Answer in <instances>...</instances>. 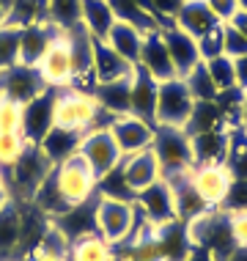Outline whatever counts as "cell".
I'll use <instances>...</instances> for the list:
<instances>
[{
  "mask_svg": "<svg viewBox=\"0 0 247 261\" xmlns=\"http://www.w3.org/2000/svg\"><path fill=\"white\" fill-rule=\"evenodd\" d=\"M184 231H187L189 248L206 250L217 261H225L236 250V239H234V231H231V215L220 206H209L198 217L187 220Z\"/></svg>",
  "mask_w": 247,
  "mask_h": 261,
  "instance_id": "1",
  "label": "cell"
},
{
  "mask_svg": "<svg viewBox=\"0 0 247 261\" xmlns=\"http://www.w3.org/2000/svg\"><path fill=\"white\" fill-rule=\"evenodd\" d=\"M104 116V110H99L96 99L91 94H80L72 88H61L55 91V126L72 132H91L99 129V118Z\"/></svg>",
  "mask_w": 247,
  "mask_h": 261,
  "instance_id": "2",
  "label": "cell"
},
{
  "mask_svg": "<svg viewBox=\"0 0 247 261\" xmlns=\"http://www.w3.org/2000/svg\"><path fill=\"white\" fill-rule=\"evenodd\" d=\"M151 149L162 165V176L193 171V143L189 132L181 126H154Z\"/></svg>",
  "mask_w": 247,
  "mask_h": 261,
  "instance_id": "3",
  "label": "cell"
},
{
  "mask_svg": "<svg viewBox=\"0 0 247 261\" xmlns=\"http://www.w3.org/2000/svg\"><path fill=\"white\" fill-rule=\"evenodd\" d=\"M193 110H195V96L189 94L184 77H171V80L159 83L157 113H154L157 126H181L184 129L189 124Z\"/></svg>",
  "mask_w": 247,
  "mask_h": 261,
  "instance_id": "4",
  "label": "cell"
},
{
  "mask_svg": "<svg viewBox=\"0 0 247 261\" xmlns=\"http://www.w3.org/2000/svg\"><path fill=\"white\" fill-rule=\"evenodd\" d=\"M96 231L104 237V242L118 245L132 234L138 225V206L135 201H121V198H104L96 195Z\"/></svg>",
  "mask_w": 247,
  "mask_h": 261,
  "instance_id": "5",
  "label": "cell"
},
{
  "mask_svg": "<svg viewBox=\"0 0 247 261\" xmlns=\"http://www.w3.org/2000/svg\"><path fill=\"white\" fill-rule=\"evenodd\" d=\"M55 179H58V187L63 198L69 201V206H80V203H86L96 195L99 176L94 173V168L88 165L80 151L74 157H69L66 162L55 165Z\"/></svg>",
  "mask_w": 247,
  "mask_h": 261,
  "instance_id": "6",
  "label": "cell"
},
{
  "mask_svg": "<svg viewBox=\"0 0 247 261\" xmlns=\"http://www.w3.org/2000/svg\"><path fill=\"white\" fill-rule=\"evenodd\" d=\"M80 154L86 157L88 165L94 168L96 176L110 173L113 168H118L124 160V154L118 149L110 126H99V129L86 132V135H83V143H80Z\"/></svg>",
  "mask_w": 247,
  "mask_h": 261,
  "instance_id": "7",
  "label": "cell"
},
{
  "mask_svg": "<svg viewBox=\"0 0 247 261\" xmlns=\"http://www.w3.org/2000/svg\"><path fill=\"white\" fill-rule=\"evenodd\" d=\"M49 86L41 80L36 66H25V63H14L11 69L0 72V99H11L17 105H28L44 94Z\"/></svg>",
  "mask_w": 247,
  "mask_h": 261,
  "instance_id": "8",
  "label": "cell"
},
{
  "mask_svg": "<svg viewBox=\"0 0 247 261\" xmlns=\"http://www.w3.org/2000/svg\"><path fill=\"white\" fill-rule=\"evenodd\" d=\"M55 91L58 88H47L36 99L22 105V132L19 135L25 143L39 146L47 132L55 126Z\"/></svg>",
  "mask_w": 247,
  "mask_h": 261,
  "instance_id": "9",
  "label": "cell"
},
{
  "mask_svg": "<svg viewBox=\"0 0 247 261\" xmlns=\"http://www.w3.org/2000/svg\"><path fill=\"white\" fill-rule=\"evenodd\" d=\"M39 74L49 88H69L74 77V58H72V44H69L66 33H61L58 39L49 44L44 58L39 61Z\"/></svg>",
  "mask_w": 247,
  "mask_h": 261,
  "instance_id": "10",
  "label": "cell"
},
{
  "mask_svg": "<svg viewBox=\"0 0 247 261\" xmlns=\"http://www.w3.org/2000/svg\"><path fill=\"white\" fill-rule=\"evenodd\" d=\"M52 168H55V165L47 160V154L41 151V146L25 143V149H22V154H19V160L14 162L9 171H11L14 185L22 190L25 198L31 201L33 193H36V187L41 185V181H44V176L52 171Z\"/></svg>",
  "mask_w": 247,
  "mask_h": 261,
  "instance_id": "11",
  "label": "cell"
},
{
  "mask_svg": "<svg viewBox=\"0 0 247 261\" xmlns=\"http://www.w3.org/2000/svg\"><path fill=\"white\" fill-rule=\"evenodd\" d=\"M135 206L140 212V217L148 220L151 225H165L179 220L176 217V206H173V190L165 179L148 185L146 190H140L135 195Z\"/></svg>",
  "mask_w": 247,
  "mask_h": 261,
  "instance_id": "12",
  "label": "cell"
},
{
  "mask_svg": "<svg viewBox=\"0 0 247 261\" xmlns=\"http://www.w3.org/2000/svg\"><path fill=\"white\" fill-rule=\"evenodd\" d=\"M154 126H157V124H151V121H146V118H140V116L126 113V116H116V118H113V121H110V132H113V138H116L121 154H124V157H129V154L151 149Z\"/></svg>",
  "mask_w": 247,
  "mask_h": 261,
  "instance_id": "13",
  "label": "cell"
},
{
  "mask_svg": "<svg viewBox=\"0 0 247 261\" xmlns=\"http://www.w3.org/2000/svg\"><path fill=\"white\" fill-rule=\"evenodd\" d=\"M162 41L168 47V55L173 61V69H176V77H187L193 69L201 63V53H198V41L184 33L181 28L171 25H162Z\"/></svg>",
  "mask_w": 247,
  "mask_h": 261,
  "instance_id": "14",
  "label": "cell"
},
{
  "mask_svg": "<svg viewBox=\"0 0 247 261\" xmlns=\"http://www.w3.org/2000/svg\"><path fill=\"white\" fill-rule=\"evenodd\" d=\"M189 181L198 190V195L206 201V206H223L234 179L225 165H195L189 171Z\"/></svg>",
  "mask_w": 247,
  "mask_h": 261,
  "instance_id": "15",
  "label": "cell"
},
{
  "mask_svg": "<svg viewBox=\"0 0 247 261\" xmlns=\"http://www.w3.org/2000/svg\"><path fill=\"white\" fill-rule=\"evenodd\" d=\"M193 143V168L195 165H225L231 146V129L228 126H217L209 132H195L189 135Z\"/></svg>",
  "mask_w": 247,
  "mask_h": 261,
  "instance_id": "16",
  "label": "cell"
},
{
  "mask_svg": "<svg viewBox=\"0 0 247 261\" xmlns=\"http://www.w3.org/2000/svg\"><path fill=\"white\" fill-rule=\"evenodd\" d=\"M121 173H124L126 185L132 187V193L138 195L140 190H146L148 185L162 179V165H159L154 149H143V151L129 154V157L121 160Z\"/></svg>",
  "mask_w": 247,
  "mask_h": 261,
  "instance_id": "17",
  "label": "cell"
},
{
  "mask_svg": "<svg viewBox=\"0 0 247 261\" xmlns=\"http://www.w3.org/2000/svg\"><path fill=\"white\" fill-rule=\"evenodd\" d=\"M58 36H61V31L52 22H39V25L22 28V31H19V63H25V66H39V61L44 58L49 44Z\"/></svg>",
  "mask_w": 247,
  "mask_h": 261,
  "instance_id": "18",
  "label": "cell"
},
{
  "mask_svg": "<svg viewBox=\"0 0 247 261\" xmlns=\"http://www.w3.org/2000/svg\"><path fill=\"white\" fill-rule=\"evenodd\" d=\"M159 31H151L143 36V50H140L138 66H143L157 83H165V80H171V77H176V69H173V61H171V55H168V47H165V41H162Z\"/></svg>",
  "mask_w": 247,
  "mask_h": 261,
  "instance_id": "19",
  "label": "cell"
},
{
  "mask_svg": "<svg viewBox=\"0 0 247 261\" xmlns=\"http://www.w3.org/2000/svg\"><path fill=\"white\" fill-rule=\"evenodd\" d=\"M162 179L171 185L173 190V206H176V217H179L181 223L193 220L198 217L201 212H206V201L198 195V190L193 187V181H189V171L187 173H173V176H162Z\"/></svg>",
  "mask_w": 247,
  "mask_h": 261,
  "instance_id": "20",
  "label": "cell"
},
{
  "mask_svg": "<svg viewBox=\"0 0 247 261\" xmlns=\"http://www.w3.org/2000/svg\"><path fill=\"white\" fill-rule=\"evenodd\" d=\"M135 66H138V63H135ZM135 66H132L129 61H124L121 55L107 44V41L94 39V74H96L99 86H102V83L126 80V77H132Z\"/></svg>",
  "mask_w": 247,
  "mask_h": 261,
  "instance_id": "21",
  "label": "cell"
},
{
  "mask_svg": "<svg viewBox=\"0 0 247 261\" xmlns=\"http://www.w3.org/2000/svg\"><path fill=\"white\" fill-rule=\"evenodd\" d=\"M157 91H159V83L143 66H135V72H132V116H140V118L154 124Z\"/></svg>",
  "mask_w": 247,
  "mask_h": 261,
  "instance_id": "22",
  "label": "cell"
},
{
  "mask_svg": "<svg viewBox=\"0 0 247 261\" xmlns=\"http://www.w3.org/2000/svg\"><path fill=\"white\" fill-rule=\"evenodd\" d=\"M217 22H220V19L211 14V9L206 6V0H184L181 11L176 14V19H173V25L181 28L184 33H189L195 41L201 36H206Z\"/></svg>",
  "mask_w": 247,
  "mask_h": 261,
  "instance_id": "23",
  "label": "cell"
},
{
  "mask_svg": "<svg viewBox=\"0 0 247 261\" xmlns=\"http://www.w3.org/2000/svg\"><path fill=\"white\" fill-rule=\"evenodd\" d=\"M94 99H96V105H99V110H104V113H107V116H113V118L132 113V77L96 86Z\"/></svg>",
  "mask_w": 247,
  "mask_h": 261,
  "instance_id": "24",
  "label": "cell"
},
{
  "mask_svg": "<svg viewBox=\"0 0 247 261\" xmlns=\"http://www.w3.org/2000/svg\"><path fill=\"white\" fill-rule=\"evenodd\" d=\"M80 143H83V132L52 126L39 146H41V151L47 154V160L52 162V165H61V162H66L69 157H74V154L80 151Z\"/></svg>",
  "mask_w": 247,
  "mask_h": 261,
  "instance_id": "25",
  "label": "cell"
},
{
  "mask_svg": "<svg viewBox=\"0 0 247 261\" xmlns=\"http://www.w3.org/2000/svg\"><path fill=\"white\" fill-rule=\"evenodd\" d=\"M143 36H146V33L140 31V28L118 19V22L110 28V33H107V39H104V41H107V44L121 55L124 61H129L132 66H135V63L140 61V50H143Z\"/></svg>",
  "mask_w": 247,
  "mask_h": 261,
  "instance_id": "26",
  "label": "cell"
},
{
  "mask_svg": "<svg viewBox=\"0 0 247 261\" xmlns=\"http://www.w3.org/2000/svg\"><path fill=\"white\" fill-rule=\"evenodd\" d=\"M69 245H72V239L52 223L44 231V237L28 250L25 261H69Z\"/></svg>",
  "mask_w": 247,
  "mask_h": 261,
  "instance_id": "27",
  "label": "cell"
},
{
  "mask_svg": "<svg viewBox=\"0 0 247 261\" xmlns=\"http://www.w3.org/2000/svg\"><path fill=\"white\" fill-rule=\"evenodd\" d=\"M19 237H22V212L14 201L0 209V258L19 256Z\"/></svg>",
  "mask_w": 247,
  "mask_h": 261,
  "instance_id": "28",
  "label": "cell"
},
{
  "mask_svg": "<svg viewBox=\"0 0 247 261\" xmlns=\"http://www.w3.org/2000/svg\"><path fill=\"white\" fill-rule=\"evenodd\" d=\"M31 203L36 209H41L44 215L49 217V220H55V217H61V215H66L69 209V201L63 198V193H61V187H58V179H55V168L44 176V181L36 187V193H33V198Z\"/></svg>",
  "mask_w": 247,
  "mask_h": 261,
  "instance_id": "29",
  "label": "cell"
},
{
  "mask_svg": "<svg viewBox=\"0 0 247 261\" xmlns=\"http://www.w3.org/2000/svg\"><path fill=\"white\" fill-rule=\"evenodd\" d=\"M83 28L88 31L91 39L104 41L110 33V28L118 22L116 14H113L107 0H83Z\"/></svg>",
  "mask_w": 247,
  "mask_h": 261,
  "instance_id": "30",
  "label": "cell"
},
{
  "mask_svg": "<svg viewBox=\"0 0 247 261\" xmlns=\"http://www.w3.org/2000/svg\"><path fill=\"white\" fill-rule=\"evenodd\" d=\"M69 261H113L110 242L99 231H88L83 237H74L69 245Z\"/></svg>",
  "mask_w": 247,
  "mask_h": 261,
  "instance_id": "31",
  "label": "cell"
},
{
  "mask_svg": "<svg viewBox=\"0 0 247 261\" xmlns=\"http://www.w3.org/2000/svg\"><path fill=\"white\" fill-rule=\"evenodd\" d=\"M39 22H49L47 19V0H14L11 9L6 11L3 25L22 31V28L39 25Z\"/></svg>",
  "mask_w": 247,
  "mask_h": 261,
  "instance_id": "32",
  "label": "cell"
},
{
  "mask_svg": "<svg viewBox=\"0 0 247 261\" xmlns=\"http://www.w3.org/2000/svg\"><path fill=\"white\" fill-rule=\"evenodd\" d=\"M47 19L61 33L83 25V0H47Z\"/></svg>",
  "mask_w": 247,
  "mask_h": 261,
  "instance_id": "33",
  "label": "cell"
},
{
  "mask_svg": "<svg viewBox=\"0 0 247 261\" xmlns=\"http://www.w3.org/2000/svg\"><path fill=\"white\" fill-rule=\"evenodd\" d=\"M225 168H228L231 179H247V132L244 129H231V146L228 157H225Z\"/></svg>",
  "mask_w": 247,
  "mask_h": 261,
  "instance_id": "34",
  "label": "cell"
},
{
  "mask_svg": "<svg viewBox=\"0 0 247 261\" xmlns=\"http://www.w3.org/2000/svg\"><path fill=\"white\" fill-rule=\"evenodd\" d=\"M217 126H228L223 121V113H220V108H217V102H195V110H193L189 124L184 126V129L189 132V135H195V132H209V129H217Z\"/></svg>",
  "mask_w": 247,
  "mask_h": 261,
  "instance_id": "35",
  "label": "cell"
},
{
  "mask_svg": "<svg viewBox=\"0 0 247 261\" xmlns=\"http://www.w3.org/2000/svg\"><path fill=\"white\" fill-rule=\"evenodd\" d=\"M96 195H104V198H121V201H135V193H132V187L126 185V179L121 173V165L113 168L110 173L99 176Z\"/></svg>",
  "mask_w": 247,
  "mask_h": 261,
  "instance_id": "36",
  "label": "cell"
},
{
  "mask_svg": "<svg viewBox=\"0 0 247 261\" xmlns=\"http://www.w3.org/2000/svg\"><path fill=\"white\" fill-rule=\"evenodd\" d=\"M209 69V77L211 83H214L217 94H223V91H231L236 88V72H234V58H228V55H217V58L211 61H203Z\"/></svg>",
  "mask_w": 247,
  "mask_h": 261,
  "instance_id": "37",
  "label": "cell"
},
{
  "mask_svg": "<svg viewBox=\"0 0 247 261\" xmlns=\"http://www.w3.org/2000/svg\"><path fill=\"white\" fill-rule=\"evenodd\" d=\"M184 83H187L189 94L195 96V102H214L217 99V88H214V83H211L209 69H206V63H203V61L184 77Z\"/></svg>",
  "mask_w": 247,
  "mask_h": 261,
  "instance_id": "38",
  "label": "cell"
},
{
  "mask_svg": "<svg viewBox=\"0 0 247 261\" xmlns=\"http://www.w3.org/2000/svg\"><path fill=\"white\" fill-rule=\"evenodd\" d=\"M19 63V31L0 25V72Z\"/></svg>",
  "mask_w": 247,
  "mask_h": 261,
  "instance_id": "39",
  "label": "cell"
},
{
  "mask_svg": "<svg viewBox=\"0 0 247 261\" xmlns=\"http://www.w3.org/2000/svg\"><path fill=\"white\" fill-rule=\"evenodd\" d=\"M25 149V140L19 132H0V168H11Z\"/></svg>",
  "mask_w": 247,
  "mask_h": 261,
  "instance_id": "40",
  "label": "cell"
},
{
  "mask_svg": "<svg viewBox=\"0 0 247 261\" xmlns=\"http://www.w3.org/2000/svg\"><path fill=\"white\" fill-rule=\"evenodd\" d=\"M223 55H228L234 61L247 55V39L228 22H223Z\"/></svg>",
  "mask_w": 247,
  "mask_h": 261,
  "instance_id": "41",
  "label": "cell"
},
{
  "mask_svg": "<svg viewBox=\"0 0 247 261\" xmlns=\"http://www.w3.org/2000/svg\"><path fill=\"white\" fill-rule=\"evenodd\" d=\"M0 132H22V105L0 99Z\"/></svg>",
  "mask_w": 247,
  "mask_h": 261,
  "instance_id": "42",
  "label": "cell"
},
{
  "mask_svg": "<svg viewBox=\"0 0 247 261\" xmlns=\"http://www.w3.org/2000/svg\"><path fill=\"white\" fill-rule=\"evenodd\" d=\"M198 53H201V61H211L223 55V22H217L206 36L198 39Z\"/></svg>",
  "mask_w": 247,
  "mask_h": 261,
  "instance_id": "43",
  "label": "cell"
},
{
  "mask_svg": "<svg viewBox=\"0 0 247 261\" xmlns=\"http://www.w3.org/2000/svg\"><path fill=\"white\" fill-rule=\"evenodd\" d=\"M228 215H236V212H247V179H234L231 181V187H228V195H225V201H223V206Z\"/></svg>",
  "mask_w": 247,
  "mask_h": 261,
  "instance_id": "44",
  "label": "cell"
},
{
  "mask_svg": "<svg viewBox=\"0 0 247 261\" xmlns=\"http://www.w3.org/2000/svg\"><path fill=\"white\" fill-rule=\"evenodd\" d=\"M148 6H151L154 14H157V19H162L165 25H171L176 19V14L181 11L184 0H148Z\"/></svg>",
  "mask_w": 247,
  "mask_h": 261,
  "instance_id": "45",
  "label": "cell"
},
{
  "mask_svg": "<svg viewBox=\"0 0 247 261\" xmlns=\"http://www.w3.org/2000/svg\"><path fill=\"white\" fill-rule=\"evenodd\" d=\"M206 6L211 9V14H214L220 22H228V19L239 11V3H236V0H206Z\"/></svg>",
  "mask_w": 247,
  "mask_h": 261,
  "instance_id": "46",
  "label": "cell"
},
{
  "mask_svg": "<svg viewBox=\"0 0 247 261\" xmlns=\"http://www.w3.org/2000/svg\"><path fill=\"white\" fill-rule=\"evenodd\" d=\"M231 231H234L236 248H247V212L231 215Z\"/></svg>",
  "mask_w": 247,
  "mask_h": 261,
  "instance_id": "47",
  "label": "cell"
},
{
  "mask_svg": "<svg viewBox=\"0 0 247 261\" xmlns=\"http://www.w3.org/2000/svg\"><path fill=\"white\" fill-rule=\"evenodd\" d=\"M234 72H236V88L247 91V55L234 61Z\"/></svg>",
  "mask_w": 247,
  "mask_h": 261,
  "instance_id": "48",
  "label": "cell"
},
{
  "mask_svg": "<svg viewBox=\"0 0 247 261\" xmlns=\"http://www.w3.org/2000/svg\"><path fill=\"white\" fill-rule=\"evenodd\" d=\"M228 25H234L236 31H239V33H242V36L247 39V11H244V9H239V11L234 14V17L228 19Z\"/></svg>",
  "mask_w": 247,
  "mask_h": 261,
  "instance_id": "49",
  "label": "cell"
},
{
  "mask_svg": "<svg viewBox=\"0 0 247 261\" xmlns=\"http://www.w3.org/2000/svg\"><path fill=\"white\" fill-rule=\"evenodd\" d=\"M184 261H217L211 253H206V250H198V248H193L189 250V256L184 258Z\"/></svg>",
  "mask_w": 247,
  "mask_h": 261,
  "instance_id": "50",
  "label": "cell"
},
{
  "mask_svg": "<svg viewBox=\"0 0 247 261\" xmlns=\"http://www.w3.org/2000/svg\"><path fill=\"white\" fill-rule=\"evenodd\" d=\"M9 201H11V195H9V187H6V181H3V168H0V209Z\"/></svg>",
  "mask_w": 247,
  "mask_h": 261,
  "instance_id": "51",
  "label": "cell"
},
{
  "mask_svg": "<svg viewBox=\"0 0 247 261\" xmlns=\"http://www.w3.org/2000/svg\"><path fill=\"white\" fill-rule=\"evenodd\" d=\"M239 129L247 132V91L242 94V113H239Z\"/></svg>",
  "mask_w": 247,
  "mask_h": 261,
  "instance_id": "52",
  "label": "cell"
},
{
  "mask_svg": "<svg viewBox=\"0 0 247 261\" xmlns=\"http://www.w3.org/2000/svg\"><path fill=\"white\" fill-rule=\"evenodd\" d=\"M225 261H247V248H236Z\"/></svg>",
  "mask_w": 247,
  "mask_h": 261,
  "instance_id": "53",
  "label": "cell"
},
{
  "mask_svg": "<svg viewBox=\"0 0 247 261\" xmlns=\"http://www.w3.org/2000/svg\"><path fill=\"white\" fill-rule=\"evenodd\" d=\"M11 3H14V0H0V9L9 11V9H11Z\"/></svg>",
  "mask_w": 247,
  "mask_h": 261,
  "instance_id": "54",
  "label": "cell"
},
{
  "mask_svg": "<svg viewBox=\"0 0 247 261\" xmlns=\"http://www.w3.org/2000/svg\"><path fill=\"white\" fill-rule=\"evenodd\" d=\"M236 3H239V9H244V11H247V0H236Z\"/></svg>",
  "mask_w": 247,
  "mask_h": 261,
  "instance_id": "55",
  "label": "cell"
},
{
  "mask_svg": "<svg viewBox=\"0 0 247 261\" xmlns=\"http://www.w3.org/2000/svg\"><path fill=\"white\" fill-rule=\"evenodd\" d=\"M3 22H6V11L0 9V25H3Z\"/></svg>",
  "mask_w": 247,
  "mask_h": 261,
  "instance_id": "56",
  "label": "cell"
}]
</instances>
